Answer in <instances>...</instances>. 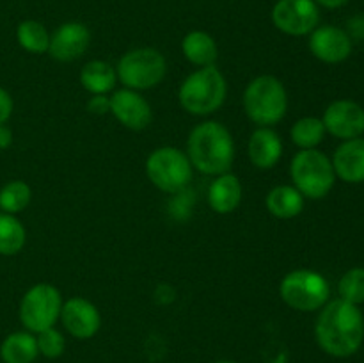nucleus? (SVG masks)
<instances>
[{
	"instance_id": "f257e3e1",
	"label": "nucleus",
	"mask_w": 364,
	"mask_h": 363,
	"mask_svg": "<svg viewBox=\"0 0 364 363\" xmlns=\"http://www.w3.org/2000/svg\"><path fill=\"white\" fill-rule=\"evenodd\" d=\"M322 308L315 326L320 349L334 358L355 354L364 338V317L359 306L343 299H334Z\"/></svg>"
},
{
	"instance_id": "f03ea898",
	"label": "nucleus",
	"mask_w": 364,
	"mask_h": 363,
	"mask_svg": "<svg viewBox=\"0 0 364 363\" xmlns=\"http://www.w3.org/2000/svg\"><path fill=\"white\" fill-rule=\"evenodd\" d=\"M187 157L192 167L203 174L228 173L235 159V142L230 130L219 121H205L191 132Z\"/></svg>"
},
{
	"instance_id": "7ed1b4c3",
	"label": "nucleus",
	"mask_w": 364,
	"mask_h": 363,
	"mask_svg": "<svg viewBox=\"0 0 364 363\" xmlns=\"http://www.w3.org/2000/svg\"><path fill=\"white\" fill-rule=\"evenodd\" d=\"M226 93V78L213 64L199 68L185 78L180 88V103L188 114L208 116L223 107Z\"/></svg>"
},
{
	"instance_id": "20e7f679",
	"label": "nucleus",
	"mask_w": 364,
	"mask_h": 363,
	"mask_svg": "<svg viewBox=\"0 0 364 363\" xmlns=\"http://www.w3.org/2000/svg\"><path fill=\"white\" fill-rule=\"evenodd\" d=\"M244 109L249 120L259 127L279 123L288 110V95L283 82L272 75L256 77L245 88Z\"/></svg>"
},
{
	"instance_id": "39448f33",
	"label": "nucleus",
	"mask_w": 364,
	"mask_h": 363,
	"mask_svg": "<svg viewBox=\"0 0 364 363\" xmlns=\"http://www.w3.org/2000/svg\"><path fill=\"white\" fill-rule=\"evenodd\" d=\"M290 177L294 187L309 199L326 198L336 180L333 162L318 149H301L291 159Z\"/></svg>"
},
{
	"instance_id": "423d86ee",
	"label": "nucleus",
	"mask_w": 364,
	"mask_h": 363,
	"mask_svg": "<svg viewBox=\"0 0 364 363\" xmlns=\"http://www.w3.org/2000/svg\"><path fill=\"white\" fill-rule=\"evenodd\" d=\"M279 294L290 308L299 312H315L329 301L331 287L316 270L295 269L283 278Z\"/></svg>"
},
{
	"instance_id": "0eeeda50",
	"label": "nucleus",
	"mask_w": 364,
	"mask_h": 363,
	"mask_svg": "<svg viewBox=\"0 0 364 363\" xmlns=\"http://www.w3.org/2000/svg\"><path fill=\"white\" fill-rule=\"evenodd\" d=\"M192 164L181 149L173 146L151 152L146 160V174L155 187L164 192H181L192 180Z\"/></svg>"
},
{
	"instance_id": "6e6552de",
	"label": "nucleus",
	"mask_w": 364,
	"mask_h": 363,
	"mask_svg": "<svg viewBox=\"0 0 364 363\" xmlns=\"http://www.w3.org/2000/svg\"><path fill=\"white\" fill-rule=\"evenodd\" d=\"M116 73L128 89H134V91L151 89L166 77V57L155 48L130 50L119 59Z\"/></svg>"
},
{
	"instance_id": "1a4fd4ad",
	"label": "nucleus",
	"mask_w": 364,
	"mask_h": 363,
	"mask_svg": "<svg viewBox=\"0 0 364 363\" xmlns=\"http://www.w3.org/2000/svg\"><path fill=\"white\" fill-rule=\"evenodd\" d=\"M63 298L60 292L50 283H38L25 292L20 302V320L31 333L53 327L60 317Z\"/></svg>"
},
{
	"instance_id": "9d476101",
	"label": "nucleus",
	"mask_w": 364,
	"mask_h": 363,
	"mask_svg": "<svg viewBox=\"0 0 364 363\" xmlns=\"http://www.w3.org/2000/svg\"><path fill=\"white\" fill-rule=\"evenodd\" d=\"M320 11L315 0H277L272 21L288 36H306L318 25Z\"/></svg>"
},
{
	"instance_id": "9b49d317",
	"label": "nucleus",
	"mask_w": 364,
	"mask_h": 363,
	"mask_svg": "<svg viewBox=\"0 0 364 363\" xmlns=\"http://www.w3.org/2000/svg\"><path fill=\"white\" fill-rule=\"evenodd\" d=\"M326 132L338 139L361 137L364 134V109L352 100H336L323 112Z\"/></svg>"
},
{
	"instance_id": "f8f14e48",
	"label": "nucleus",
	"mask_w": 364,
	"mask_h": 363,
	"mask_svg": "<svg viewBox=\"0 0 364 363\" xmlns=\"http://www.w3.org/2000/svg\"><path fill=\"white\" fill-rule=\"evenodd\" d=\"M110 112L123 127L144 130L153 120L151 105L134 89H121L110 96Z\"/></svg>"
},
{
	"instance_id": "ddd939ff",
	"label": "nucleus",
	"mask_w": 364,
	"mask_h": 363,
	"mask_svg": "<svg viewBox=\"0 0 364 363\" xmlns=\"http://www.w3.org/2000/svg\"><path fill=\"white\" fill-rule=\"evenodd\" d=\"M59 319L63 320L68 333L75 338H80V340L95 337L102 326V317H100L98 308L89 299L84 298H71L66 302H63Z\"/></svg>"
},
{
	"instance_id": "4468645a",
	"label": "nucleus",
	"mask_w": 364,
	"mask_h": 363,
	"mask_svg": "<svg viewBox=\"0 0 364 363\" xmlns=\"http://www.w3.org/2000/svg\"><path fill=\"white\" fill-rule=\"evenodd\" d=\"M309 50L322 63H343L352 53L350 36L343 28L322 25V27H316L309 36Z\"/></svg>"
},
{
	"instance_id": "2eb2a0df",
	"label": "nucleus",
	"mask_w": 364,
	"mask_h": 363,
	"mask_svg": "<svg viewBox=\"0 0 364 363\" xmlns=\"http://www.w3.org/2000/svg\"><path fill=\"white\" fill-rule=\"evenodd\" d=\"M91 43V32L84 23L68 21L63 23L52 36H50L48 53L55 60L70 63L85 53Z\"/></svg>"
},
{
	"instance_id": "dca6fc26",
	"label": "nucleus",
	"mask_w": 364,
	"mask_h": 363,
	"mask_svg": "<svg viewBox=\"0 0 364 363\" xmlns=\"http://www.w3.org/2000/svg\"><path fill=\"white\" fill-rule=\"evenodd\" d=\"M331 162L341 180L347 184H361L364 182V139L355 137L341 142Z\"/></svg>"
},
{
	"instance_id": "f3484780",
	"label": "nucleus",
	"mask_w": 364,
	"mask_h": 363,
	"mask_svg": "<svg viewBox=\"0 0 364 363\" xmlns=\"http://www.w3.org/2000/svg\"><path fill=\"white\" fill-rule=\"evenodd\" d=\"M247 153L258 169H272L283 155V141L269 127H259L249 137Z\"/></svg>"
},
{
	"instance_id": "a211bd4d",
	"label": "nucleus",
	"mask_w": 364,
	"mask_h": 363,
	"mask_svg": "<svg viewBox=\"0 0 364 363\" xmlns=\"http://www.w3.org/2000/svg\"><path fill=\"white\" fill-rule=\"evenodd\" d=\"M242 201V185L235 174L223 173L208 189V203L217 214H231Z\"/></svg>"
},
{
	"instance_id": "6ab92c4d",
	"label": "nucleus",
	"mask_w": 364,
	"mask_h": 363,
	"mask_svg": "<svg viewBox=\"0 0 364 363\" xmlns=\"http://www.w3.org/2000/svg\"><path fill=\"white\" fill-rule=\"evenodd\" d=\"M181 52L187 57L188 63L199 68L213 66L219 57L215 39L203 31H192L181 41Z\"/></svg>"
},
{
	"instance_id": "aec40b11",
	"label": "nucleus",
	"mask_w": 364,
	"mask_h": 363,
	"mask_svg": "<svg viewBox=\"0 0 364 363\" xmlns=\"http://www.w3.org/2000/svg\"><path fill=\"white\" fill-rule=\"evenodd\" d=\"M267 210L279 219H294L304 210V196L294 185H277L267 196Z\"/></svg>"
},
{
	"instance_id": "412c9836",
	"label": "nucleus",
	"mask_w": 364,
	"mask_h": 363,
	"mask_svg": "<svg viewBox=\"0 0 364 363\" xmlns=\"http://www.w3.org/2000/svg\"><path fill=\"white\" fill-rule=\"evenodd\" d=\"M38 354V340L28 331L11 333L0 345V358L4 363H32Z\"/></svg>"
},
{
	"instance_id": "4be33fe9",
	"label": "nucleus",
	"mask_w": 364,
	"mask_h": 363,
	"mask_svg": "<svg viewBox=\"0 0 364 363\" xmlns=\"http://www.w3.org/2000/svg\"><path fill=\"white\" fill-rule=\"evenodd\" d=\"M117 73L105 60H91L82 68L80 82L91 95H107L114 89Z\"/></svg>"
},
{
	"instance_id": "5701e85b",
	"label": "nucleus",
	"mask_w": 364,
	"mask_h": 363,
	"mask_svg": "<svg viewBox=\"0 0 364 363\" xmlns=\"http://www.w3.org/2000/svg\"><path fill=\"white\" fill-rule=\"evenodd\" d=\"M27 241L25 228L13 214L0 212V255L11 256L21 251Z\"/></svg>"
},
{
	"instance_id": "b1692460",
	"label": "nucleus",
	"mask_w": 364,
	"mask_h": 363,
	"mask_svg": "<svg viewBox=\"0 0 364 363\" xmlns=\"http://www.w3.org/2000/svg\"><path fill=\"white\" fill-rule=\"evenodd\" d=\"M291 141L301 149H315L326 137V127L318 117H301L290 130Z\"/></svg>"
},
{
	"instance_id": "393cba45",
	"label": "nucleus",
	"mask_w": 364,
	"mask_h": 363,
	"mask_svg": "<svg viewBox=\"0 0 364 363\" xmlns=\"http://www.w3.org/2000/svg\"><path fill=\"white\" fill-rule=\"evenodd\" d=\"M18 43L23 50L31 53H45L48 52L50 34L45 25L36 20H25L18 25L16 31Z\"/></svg>"
},
{
	"instance_id": "a878e982",
	"label": "nucleus",
	"mask_w": 364,
	"mask_h": 363,
	"mask_svg": "<svg viewBox=\"0 0 364 363\" xmlns=\"http://www.w3.org/2000/svg\"><path fill=\"white\" fill-rule=\"evenodd\" d=\"M32 191L25 182L11 180L0 189V209L6 214H18L31 203Z\"/></svg>"
},
{
	"instance_id": "bb28decb",
	"label": "nucleus",
	"mask_w": 364,
	"mask_h": 363,
	"mask_svg": "<svg viewBox=\"0 0 364 363\" xmlns=\"http://www.w3.org/2000/svg\"><path fill=\"white\" fill-rule=\"evenodd\" d=\"M338 292H340V299L352 305L359 306L364 302V267H354L347 270L338 283Z\"/></svg>"
},
{
	"instance_id": "cd10ccee",
	"label": "nucleus",
	"mask_w": 364,
	"mask_h": 363,
	"mask_svg": "<svg viewBox=\"0 0 364 363\" xmlns=\"http://www.w3.org/2000/svg\"><path fill=\"white\" fill-rule=\"evenodd\" d=\"M38 340V349L45 358H59L66 349V340H64L63 333L57 331L55 327H48V330L41 331L36 337Z\"/></svg>"
},
{
	"instance_id": "c85d7f7f",
	"label": "nucleus",
	"mask_w": 364,
	"mask_h": 363,
	"mask_svg": "<svg viewBox=\"0 0 364 363\" xmlns=\"http://www.w3.org/2000/svg\"><path fill=\"white\" fill-rule=\"evenodd\" d=\"M87 110L91 114H98V116L110 112V98L107 95H92L87 102Z\"/></svg>"
},
{
	"instance_id": "c756f323",
	"label": "nucleus",
	"mask_w": 364,
	"mask_h": 363,
	"mask_svg": "<svg viewBox=\"0 0 364 363\" xmlns=\"http://www.w3.org/2000/svg\"><path fill=\"white\" fill-rule=\"evenodd\" d=\"M13 114V98L4 88H0V125L6 123Z\"/></svg>"
},
{
	"instance_id": "7c9ffc66",
	"label": "nucleus",
	"mask_w": 364,
	"mask_h": 363,
	"mask_svg": "<svg viewBox=\"0 0 364 363\" xmlns=\"http://www.w3.org/2000/svg\"><path fill=\"white\" fill-rule=\"evenodd\" d=\"M13 144V132L6 123L0 125V149H6Z\"/></svg>"
},
{
	"instance_id": "2f4dec72",
	"label": "nucleus",
	"mask_w": 364,
	"mask_h": 363,
	"mask_svg": "<svg viewBox=\"0 0 364 363\" xmlns=\"http://www.w3.org/2000/svg\"><path fill=\"white\" fill-rule=\"evenodd\" d=\"M315 2L320 4V6H323V7H329V9H336V7L345 6L348 0H315Z\"/></svg>"
},
{
	"instance_id": "473e14b6",
	"label": "nucleus",
	"mask_w": 364,
	"mask_h": 363,
	"mask_svg": "<svg viewBox=\"0 0 364 363\" xmlns=\"http://www.w3.org/2000/svg\"><path fill=\"white\" fill-rule=\"evenodd\" d=\"M217 363H235V362H217Z\"/></svg>"
}]
</instances>
